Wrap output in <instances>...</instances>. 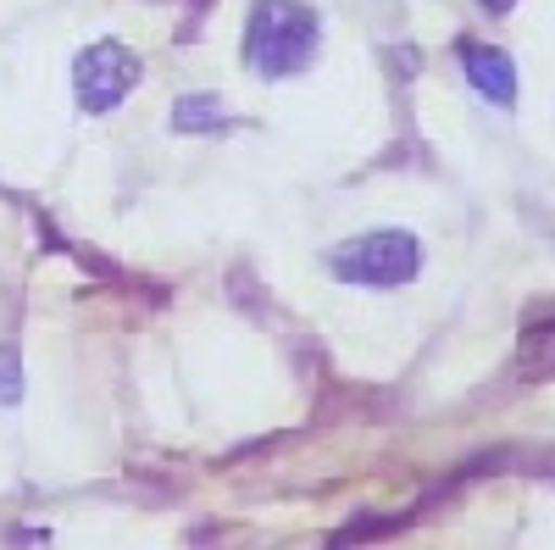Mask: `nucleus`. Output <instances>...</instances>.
Listing matches in <instances>:
<instances>
[{
  "label": "nucleus",
  "mask_w": 555,
  "mask_h": 550,
  "mask_svg": "<svg viewBox=\"0 0 555 550\" xmlns=\"http://www.w3.org/2000/svg\"><path fill=\"white\" fill-rule=\"evenodd\" d=\"M133 84H139V56L122 51L117 39L89 44V51L78 56V73H73V89H78L83 112H112Z\"/></svg>",
  "instance_id": "obj_3"
},
{
  "label": "nucleus",
  "mask_w": 555,
  "mask_h": 550,
  "mask_svg": "<svg viewBox=\"0 0 555 550\" xmlns=\"http://www.w3.org/2000/svg\"><path fill=\"white\" fill-rule=\"evenodd\" d=\"M17 395H23V379H17V356H12V350H0V400L12 406Z\"/></svg>",
  "instance_id": "obj_7"
},
{
  "label": "nucleus",
  "mask_w": 555,
  "mask_h": 550,
  "mask_svg": "<svg viewBox=\"0 0 555 550\" xmlns=\"http://www.w3.org/2000/svg\"><path fill=\"white\" fill-rule=\"evenodd\" d=\"M222 123H228V112H222L217 95H183L172 106V128L178 133H201V128H222Z\"/></svg>",
  "instance_id": "obj_6"
},
{
  "label": "nucleus",
  "mask_w": 555,
  "mask_h": 550,
  "mask_svg": "<svg viewBox=\"0 0 555 550\" xmlns=\"http://www.w3.org/2000/svg\"><path fill=\"white\" fill-rule=\"evenodd\" d=\"M517 367L528 379H555V317L550 323H533L517 345Z\"/></svg>",
  "instance_id": "obj_5"
},
{
  "label": "nucleus",
  "mask_w": 555,
  "mask_h": 550,
  "mask_svg": "<svg viewBox=\"0 0 555 550\" xmlns=\"http://www.w3.org/2000/svg\"><path fill=\"white\" fill-rule=\"evenodd\" d=\"M461 62H467V78L478 95H489L494 106H512L517 101V67L505 51H489V44H467L461 51Z\"/></svg>",
  "instance_id": "obj_4"
},
{
  "label": "nucleus",
  "mask_w": 555,
  "mask_h": 550,
  "mask_svg": "<svg viewBox=\"0 0 555 550\" xmlns=\"http://www.w3.org/2000/svg\"><path fill=\"white\" fill-rule=\"evenodd\" d=\"M334 279L339 284H361V290H395L416 279V240L400 228H378L361 234L350 245L334 251Z\"/></svg>",
  "instance_id": "obj_2"
},
{
  "label": "nucleus",
  "mask_w": 555,
  "mask_h": 550,
  "mask_svg": "<svg viewBox=\"0 0 555 550\" xmlns=\"http://www.w3.org/2000/svg\"><path fill=\"white\" fill-rule=\"evenodd\" d=\"M478 7H489V12H512L517 0H478Z\"/></svg>",
  "instance_id": "obj_8"
},
{
  "label": "nucleus",
  "mask_w": 555,
  "mask_h": 550,
  "mask_svg": "<svg viewBox=\"0 0 555 550\" xmlns=\"http://www.w3.org/2000/svg\"><path fill=\"white\" fill-rule=\"evenodd\" d=\"M317 56V17L295 0H256L245 28V62L261 78H289Z\"/></svg>",
  "instance_id": "obj_1"
}]
</instances>
